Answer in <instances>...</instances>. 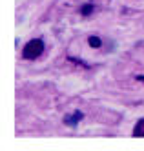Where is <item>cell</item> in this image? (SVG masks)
Returning <instances> with one entry per match:
<instances>
[{"label": "cell", "instance_id": "1", "mask_svg": "<svg viewBox=\"0 0 144 151\" xmlns=\"http://www.w3.org/2000/svg\"><path fill=\"white\" fill-rule=\"evenodd\" d=\"M44 49H46L44 42L40 38H33V40H29L27 44L24 46V49H22V57L27 58V60H35V58H38L44 53Z\"/></svg>", "mask_w": 144, "mask_h": 151}, {"label": "cell", "instance_id": "2", "mask_svg": "<svg viewBox=\"0 0 144 151\" xmlns=\"http://www.w3.org/2000/svg\"><path fill=\"white\" fill-rule=\"evenodd\" d=\"M133 137H139V138H144V118L137 122V126L133 127Z\"/></svg>", "mask_w": 144, "mask_h": 151}, {"label": "cell", "instance_id": "3", "mask_svg": "<svg viewBox=\"0 0 144 151\" xmlns=\"http://www.w3.org/2000/svg\"><path fill=\"white\" fill-rule=\"evenodd\" d=\"M80 118H82V113H80V111H75L71 116H68V118H66V122H68L69 126H75L77 122L80 120Z\"/></svg>", "mask_w": 144, "mask_h": 151}, {"label": "cell", "instance_id": "4", "mask_svg": "<svg viewBox=\"0 0 144 151\" xmlns=\"http://www.w3.org/2000/svg\"><path fill=\"white\" fill-rule=\"evenodd\" d=\"M88 44H90L91 47H101V38H98V37H90Z\"/></svg>", "mask_w": 144, "mask_h": 151}, {"label": "cell", "instance_id": "5", "mask_svg": "<svg viewBox=\"0 0 144 151\" xmlns=\"http://www.w3.org/2000/svg\"><path fill=\"white\" fill-rule=\"evenodd\" d=\"M91 11H93V6H91V4H86V6L80 9V13H82V15H90Z\"/></svg>", "mask_w": 144, "mask_h": 151}, {"label": "cell", "instance_id": "6", "mask_svg": "<svg viewBox=\"0 0 144 151\" xmlns=\"http://www.w3.org/2000/svg\"><path fill=\"white\" fill-rule=\"evenodd\" d=\"M137 80H140V82H144V75H139V77H137Z\"/></svg>", "mask_w": 144, "mask_h": 151}]
</instances>
